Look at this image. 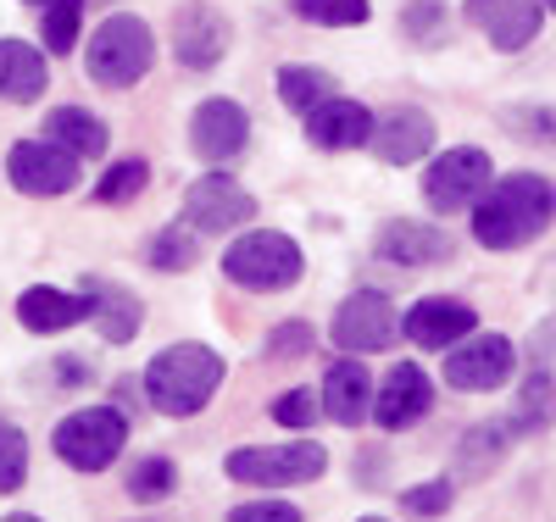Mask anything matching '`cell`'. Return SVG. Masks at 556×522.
Segmentation results:
<instances>
[{"instance_id":"cell-32","label":"cell","mask_w":556,"mask_h":522,"mask_svg":"<svg viewBox=\"0 0 556 522\" xmlns=\"http://www.w3.org/2000/svg\"><path fill=\"white\" fill-rule=\"evenodd\" d=\"M23 479H28V440L17 422L0 417V495L23 489Z\"/></svg>"},{"instance_id":"cell-35","label":"cell","mask_w":556,"mask_h":522,"mask_svg":"<svg viewBox=\"0 0 556 522\" xmlns=\"http://www.w3.org/2000/svg\"><path fill=\"white\" fill-rule=\"evenodd\" d=\"M312 328L306 322H278L273 334H267V345H262V356L267 361H301V356H312Z\"/></svg>"},{"instance_id":"cell-19","label":"cell","mask_w":556,"mask_h":522,"mask_svg":"<svg viewBox=\"0 0 556 522\" xmlns=\"http://www.w3.org/2000/svg\"><path fill=\"white\" fill-rule=\"evenodd\" d=\"M228 17L212 12V7H184L178 23H173V56L178 67H190V73H206L228 56Z\"/></svg>"},{"instance_id":"cell-30","label":"cell","mask_w":556,"mask_h":522,"mask_svg":"<svg viewBox=\"0 0 556 522\" xmlns=\"http://www.w3.org/2000/svg\"><path fill=\"white\" fill-rule=\"evenodd\" d=\"M78 23H84V0H51V7H45V17H39L45 51H56V56L78 51Z\"/></svg>"},{"instance_id":"cell-17","label":"cell","mask_w":556,"mask_h":522,"mask_svg":"<svg viewBox=\"0 0 556 522\" xmlns=\"http://www.w3.org/2000/svg\"><path fill=\"white\" fill-rule=\"evenodd\" d=\"M374 112H367L362 101H345V94H329L317 112H306V139L317 151H329V156H340V151H367L374 145Z\"/></svg>"},{"instance_id":"cell-6","label":"cell","mask_w":556,"mask_h":522,"mask_svg":"<svg viewBox=\"0 0 556 522\" xmlns=\"http://www.w3.org/2000/svg\"><path fill=\"white\" fill-rule=\"evenodd\" d=\"M128 445V417L117 406H84V411H67L51 434V450L62 467L73 472H106Z\"/></svg>"},{"instance_id":"cell-23","label":"cell","mask_w":556,"mask_h":522,"mask_svg":"<svg viewBox=\"0 0 556 522\" xmlns=\"http://www.w3.org/2000/svg\"><path fill=\"white\" fill-rule=\"evenodd\" d=\"M89 290V301H96V334L106 340V345H128L139 328H146V306H139V295L134 290H123V283H106V278H89L84 283Z\"/></svg>"},{"instance_id":"cell-25","label":"cell","mask_w":556,"mask_h":522,"mask_svg":"<svg viewBox=\"0 0 556 522\" xmlns=\"http://www.w3.org/2000/svg\"><path fill=\"white\" fill-rule=\"evenodd\" d=\"M506 450H513V422H479V429L462 434L456 467L468 479H484V472H495V461H506Z\"/></svg>"},{"instance_id":"cell-1","label":"cell","mask_w":556,"mask_h":522,"mask_svg":"<svg viewBox=\"0 0 556 522\" xmlns=\"http://www.w3.org/2000/svg\"><path fill=\"white\" fill-rule=\"evenodd\" d=\"M556 222V183L545 173H506L473 206V240L484 251H523Z\"/></svg>"},{"instance_id":"cell-28","label":"cell","mask_w":556,"mask_h":522,"mask_svg":"<svg viewBox=\"0 0 556 522\" xmlns=\"http://www.w3.org/2000/svg\"><path fill=\"white\" fill-rule=\"evenodd\" d=\"M151 267L156 272H190L195 262H201V233L190 228V222H178V228H162L156 240H151Z\"/></svg>"},{"instance_id":"cell-10","label":"cell","mask_w":556,"mask_h":522,"mask_svg":"<svg viewBox=\"0 0 556 522\" xmlns=\"http://www.w3.org/2000/svg\"><path fill=\"white\" fill-rule=\"evenodd\" d=\"M78 156L62 151L56 139H23V145H12L7 156V178L17 195H34V201H56L67 195V189L78 183Z\"/></svg>"},{"instance_id":"cell-11","label":"cell","mask_w":556,"mask_h":522,"mask_svg":"<svg viewBox=\"0 0 556 522\" xmlns=\"http://www.w3.org/2000/svg\"><path fill=\"white\" fill-rule=\"evenodd\" d=\"M513 367H518V351L506 334H479V340L468 334L445 356V384L462 390V395H490L513 378Z\"/></svg>"},{"instance_id":"cell-31","label":"cell","mask_w":556,"mask_h":522,"mask_svg":"<svg viewBox=\"0 0 556 522\" xmlns=\"http://www.w3.org/2000/svg\"><path fill=\"white\" fill-rule=\"evenodd\" d=\"M295 17L317 23V28H362L374 17L367 0H295Z\"/></svg>"},{"instance_id":"cell-3","label":"cell","mask_w":556,"mask_h":522,"mask_svg":"<svg viewBox=\"0 0 556 522\" xmlns=\"http://www.w3.org/2000/svg\"><path fill=\"white\" fill-rule=\"evenodd\" d=\"M217 267L235 290L278 295V290H290V283H301L306 256H301V245L290 240V233H278V228H240Z\"/></svg>"},{"instance_id":"cell-39","label":"cell","mask_w":556,"mask_h":522,"mask_svg":"<svg viewBox=\"0 0 556 522\" xmlns=\"http://www.w3.org/2000/svg\"><path fill=\"white\" fill-rule=\"evenodd\" d=\"M0 522H39L34 511H12V517H0Z\"/></svg>"},{"instance_id":"cell-24","label":"cell","mask_w":556,"mask_h":522,"mask_svg":"<svg viewBox=\"0 0 556 522\" xmlns=\"http://www.w3.org/2000/svg\"><path fill=\"white\" fill-rule=\"evenodd\" d=\"M45 139H56V145L73 151L78 162H96V156H106V145H112V128L89 112V106H56L51 117H45Z\"/></svg>"},{"instance_id":"cell-26","label":"cell","mask_w":556,"mask_h":522,"mask_svg":"<svg viewBox=\"0 0 556 522\" xmlns=\"http://www.w3.org/2000/svg\"><path fill=\"white\" fill-rule=\"evenodd\" d=\"M278 101H285L290 112H317L323 101H329V94H334V78L329 73H323V67H301V62H290V67H278Z\"/></svg>"},{"instance_id":"cell-38","label":"cell","mask_w":556,"mask_h":522,"mask_svg":"<svg viewBox=\"0 0 556 522\" xmlns=\"http://www.w3.org/2000/svg\"><path fill=\"white\" fill-rule=\"evenodd\" d=\"M440 23H445V7H440V0H412V7H406V34H412V39L440 34Z\"/></svg>"},{"instance_id":"cell-36","label":"cell","mask_w":556,"mask_h":522,"mask_svg":"<svg viewBox=\"0 0 556 522\" xmlns=\"http://www.w3.org/2000/svg\"><path fill=\"white\" fill-rule=\"evenodd\" d=\"M451 500H456L451 479H434V484H412V489L401 495V506H406L412 517H445V511H451Z\"/></svg>"},{"instance_id":"cell-29","label":"cell","mask_w":556,"mask_h":522,"mask_svg":"<svg viewBox=\"0 0 556 522\" xmlns=\"http://www.w3.org/2000/svg\"><path fill=\"white\" fill-rule=\"evenodd\" d=\"M146 183H151V162H146V156L112 162L106 178L96 183V201H101V206H134L139 195H146Z\"/></svg>"},{"instance_id":"cell-13","label":"cell","mask_w":556,"mask_h":522,"mask_svg":"<svg viewBox=\"0 0 556 522\" xmlns=\"http://www.w3.org/2000/svg\"><path fill=\"white\" fill-rule=\"evenodd\" d=\"M429 406H434L429 372L417 367V361H395V367L384 372L379 395H374V422H379L384 434H401V429H412V422H424Z\"/></svg>"},{"instance_id":"cell-15","label":"cell","mask_w":556,"mask_h":522,"mask_svg":"<svg viewBox=\"0 0 556 522\" xmlns=\"http://www.w3.org/2000/svg\"><path fill=\"white\" fill-rule=\"evenodd\" d=\"M374 251H379V262L417 272V267L451 262V256H456V240H451V233H445L440 222H412V217H395V222H384V228H379Z\"/></svg>"},{"instance_id":"cell-21","label":"cell","mask_w":556,"mask_h":522,"mask_svg":"<svg viewBox=\"0 0 556 522\" xmlns=\"http://www.w3.org/2000/svg\"><path fill=\"white\" fill-rule=\"evenodd\" d=\"M96 317V301H89V290H51V283H34V290L17 295V322L28 328V334H62V328H78Z\"/></svg>"},{"instance_id":"cell-7","label":"cell","mask_w":556,"mask_h":522,"mask_svg":"<svg viewBox=\"0 0 556 522\" xmlns=\"http://www.w3.org/2000/svg\"><path fill=\"white\" fill-rule=\"evenodd\" d=\"M495 183V167H490V151L479 145H451L429 162L424 173V201L434 217H456V212H473L479 195Z\"/></svg>"},{"instance_id":"cell-16","label":"cell","mask_w":556,"mask_h":522,"mask_svg":"<svg viewBox=\"0 0 556 522\" xmlns=\"http://www.w3.org/2000/svg\"><path fill=\"white\" fill-rule=\"evenodd\" d=\"M468 23L495 44V51H523L540 39L545 23V0H468Z\"/></svg>"},{"instance_id":"cell-42","label":"cell","mask_w":556,"mask_h":522,"mask_svg":"<svg viewBox=\"0 0 556 522\" xmlns=\"http://www.w3.org/2000/svg\"><path fill=\"white\" fill-rule=\"evenodd\" d=\"M362 522H384V517H362Z\"/></svg>"},{"instance_id":"cell-33","label":"cell","mask_w":556,"mask_h":522,"mask_svg":"<svg viewBox=\"0 0 556 522\" xmlns=\"http://www.w3.org/2000/svg\"><path fill=\"white\" fill-rule=\"evenodd\" d=\"M551 395H556L551 372H529V378H523V390H518L513 429H540V422H545V411H551Z\"/></svg>"},{"instance_id":"cell-14","label":"cell","mask_w":556,"mask_h":522,"mask_svg":"<svg viewBox=\"0 0 556 522\" xmlns=\"http://www.w3.org/2000/svg\"><path fill=\"white\" fill-rule=\"evenodd\" d=\"M473 328H479V311L468 301H456V295H429L401 317V334L412 345H424V351H456Z\"/></svg>"},{"instance_id":"cell-18","label":"cell","mask_w":556,"mask_h":522,"mask_svg":"<svg viewBox=\"0 0 556 522\" xmlns=\"http://www.w3.org/2000/svg\"><path fill=\"white\" fill-rule=\"evenodd\" d=\"M374 151L384 167H412L434 151V117L424 106H390L379 123H374Z\"/></svg>"},{"instance_id":"cell-9","label":"cell","mask_w":556,"mask_h":522,"mask_svg":"<svg viewBox=\"0 0 556 522\" xmlns=\"http://www.w3.org/2000/svg\"><path fill=\"white\" fill-rule=\"evenodd\" d=\"M184 222H190L201 240L206 233H235V228L256 222V195L228 173H206L184 189Z\"/></svg>"},{"instance_id":"cell-2","label":"cell","mask_w":556,"mask_h":522,"mask_svg":"<svg viewBox=\"0 0 556 522\" xmlns=\"http://www.w3.org/2000/svg\"><path fill=\"white\" fill-rule=\"evenodd\" d=\"M223 378H228V361L212 351V345H195V340H184V345H167L146 361V372H139V390H146V400L162 411V417H201L217 390H223Z\"/></svg>"},{"instance_id":"cell-37","label":"cell","mask_w":556,"mask_h":522,"mask_svg":"<svg viewBox=\"0 0 556 522\" xmlns=\"http://www.w3.org/2000/svg\"><path fill=\"white\" fill-rule=\"evenodd\" d=\"M228 522H301V506L290 500H245L228 511Z\"/></svg>"},{"instance_id":"cell-41","label":"cell","mask_w":556,"mask_h":522,"mask_svg":"<svg viewBox=\"0 0 556 522\" xmlns=\"http://www.w3.org/2000/svg\"><path fill=\"white\" fill-rule=\"evenodd\" d=\"M545 12H556V0H545Z\"/></svg>"},{"instance_id":"cell-40","label":"cell","mask_w":556,"mask_h":522,"mask_svg":"<svg viewBox=\"0 0 556 522\" xmlns=\"http://www.w3.org/2000/svg\"><path fill=\"white\" fill-rule=\"evenodd\" d=\"M28 7H51V0H28Z\"/></svg>"},{"instance_id":"cell-27","label":"cell","mask_w":556,"mask_h":522,"mask_svg":"<svg viewBox=\"0 0 556 522\" xmlns=\"http://www.w3.org/2000/svg\"><path fill=\"white\" fill-rule=\"evenodd\" d=\"M139 506H156V500H173V489H178V467L167 461V456H139L134 467H128V484H123Z\"/></svg>"},{"instance_id":"cell-8","label":"cell","mask_w":556,"mask_h":522,"mask_svg":"<svg viewBox=\"0 0 556 522\" xmlns=\"http://www.w3.org/2000/svg\"><path fill=\"white\" fill-rule=\"evenodd\" d=\"M401 334V317L390 306V295L379 290H356L334 306V322H329V340L345 351V356H374V351H390Z\"/></svg>"},{"instance_id":"cell-22","label":"cell","mask_w":556,"mask_h":522,"mask_svg":"<svg viewBox=\"0 0 556 522\" xmlns=\"http://www.w3.org/2000/svg\"><path fill=\"white\" fill-rule=\"evenodd\" d=\"M51 89V67L28 39H0V101L7 106H34Z\"/></svg>"},{"instance_id":"cell-12","label":"cell","mask_w":556,"mask_h":522,"mask_svg":"<svg viewBox=\"0 0 556 522\" xmlns=\"http://www.w3.org/2000/svg\"><path fill=\"white\" fill-rule=\"evenodd\" d=\"M245 145H251V117H245L240 101H228V94H212V101L195 106V117H190V151H195L206 167L235 162Z\"/></svg>"},{"instance_id":"cell-4","label":"cell","mask_w":556,"mask_h":522,"mask_svg":"<svg viewBox=\"0 0 556 522\" xmlns=\"http://www.w3.org/2000/svg\"><path fill=\"white\" fill-rule=\"evenodd\" d=\"M151 62H156V34H151L146 17H134V12H112L84 44L89 78L106 84V89H134L139 78L151 73Z\"/></svg>"},{"instance_id":"cell-34","label":"cell","mask_w":556,"mask_h":522,"mask_svg":"<svg viewBox=\"0 0 556 522\" xmlns=\"http://www.w3.org/2000/svg\"><path fill=\"white\" fill-rule=\"evenodd\" d=\"M323 417V395H312V390H285V395H278L273 400V422H278V429H312V422Z\"/></svg>"},{"instance_id":"cell-5","label":"cell","mask_w":556,"mask_h":522,"mask_svg":"<svg viewBox=\"0 0 556 522\" xmlns=\"http://www.w3.org/2000/svg\"><path fill=\"white\" fill-rule=\"evenodd\" d=\"M223 472L235 484H251V489H295V484H317L329 472V450L312 445V440H295V445H240L228 450Z\"/></svg>"},{"instance_id":"cell-20","label":"cell","mask_w":556,"mask_h":522,"mask_svg":"<svg viewBox=\"0 0 556 522\" xmlns=\"http://www.w3.org/2000/svg\"><path fill=\"white\" fill-rule=\"evenodd\" d=\"M323 417L340 422V429H356V422L374 417V378H367V367L356 356H340L329 372H323Z\"/></svg>"}]
</instances>
